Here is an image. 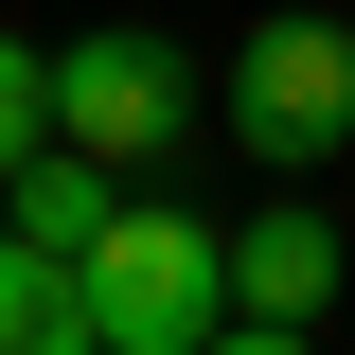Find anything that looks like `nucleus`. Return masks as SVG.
<instances>
[{
    "mask_svg": "<svg viewBox=\"0 0 355 355\" xmlns=\"http://www.w3.org/2000/svg\"><path fill=\"white\" fill-rule=\"evenodd\" d=\"M196 355H320V320H214Z\"/></svg>",
    "mask_w": 355,
    "mask_h": 355,
    "instance_id": "obj_8",
    "label": "nucleus"
},
{
    "mask_svg": "<svg viewBox=\"0 0 355 355\" xmlns=\"http://www.w3.org/2000/svg\"><path fill=\"white\" fill-rule=\"evenodd\" d=\"M36 142H53V71H36V53H18V36H0V178L36 160Z\"/></svg>",
    "mask_w": 355,
    "mask_h": 355,
    "instance_id": "obj_7",
    "label": "nucleus"
},
{
    "mask_svg": "<svg viewBox=\"0 0 355 355\" xmlns=\"http://www.w3.org/2000/svg\"><path fill=\"white\" fill-rule=\"evenodd\" d=\"M107 214H125V178L89 160V142H36V160H18V249H36V266H71Z\"/></svg>",
    "mask_w": 355,
    "mask_h": 355,
    "instance_id": "obj_5",
    "label": "nucleus"
},
{
    "mask_svg": "<svg viewBox=\"0 0 355 355\" xmlns=\"http://www.w3.org/2000/svg\"><path fill=\"white\" fill-rule=\"evenodd\" d=\"M71 302H89V355H196L231 320V231L196 214H107L71 249Z\"/></svg>",
    "mask_w": 355,
    "mask_h": 355,
    "instance_id": "obj_1",
    "label": "nucleus"
},
{
    "mask_svg": "<svg viewBox=\"0 0 355 355\" xmlns=\"http://www.w3.org/2000/svg\"><path fill=\"white\" fill-rule=\"evenodd\" d=\"M178 125H196V89H178V53L160 36H71L53 53V142H89V160L125 178V160H178Z\"/></svg>",
    "mask_w": 355,
    "mask_h": 355,
    "instance_id": "obj_3",
    "label": "nucleus"
},
{
    "mask_svg": "<svg viewBox=\"0 0 355 355\" xmlns=\"http://www.w3.org/2000/svg\"><path fill=\"white\" fill-rule=\"evenodd\" d=\"M214 125L249 142V160H338L355 142V36L338 18H249V53H231V89H214Z\"/></svg>",
    "mask_w": 355,
    "mask_h": 355,
    "instance_id": "obj_2",
    "label": "nucleus"
},
{
    "mask_svg": "<svg viewBox=\"0 0 355 355\" xmlns=\"http://www.w3.org/2000/svg\"><path fill=\"white\" fill-rule=\"evenodd\" d=\"M0 355H89V302H71V266H36L18 231H0Z\"/></svg>",
    "mask_w": 355,
    "mask_h": 355,
    "instance_id": "obj_6",
    "label": "nucleus"
},
{
    "mask_svg": "<svg viewBox=\"0 0 355 355\" xmlns=\"http://www.w3.org/2000/svg\"><path fill=\"white\" fill-rule=\"evenodd\" d=\"M338 302V214H249L231 231V320H320Z\"/></svg>",
    "mask_w": 355,
    "mask_h": 355,
    "instance_id": "obj_4",
    "label": "nucleus"
}]
</instances>
